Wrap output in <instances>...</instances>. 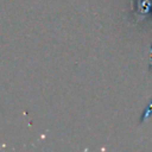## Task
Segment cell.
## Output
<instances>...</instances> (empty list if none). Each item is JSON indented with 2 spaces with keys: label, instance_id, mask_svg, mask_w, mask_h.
Listing matches in <instances>:
<instances>
[{
  "label": "cell",
  "instance_id": "6da1fadb",
  "mask_svg": "<svg viewBox=\"0 0 152 152\" xmlns=\"http://www.w3.org/2000/svg\"><path fill=\"white\" fill-rule=\"evenodd\" d=\"M151 112H152V102H151L150 107H148V108L145 110V113H144V116H142V121H144V120H146V119L148 118V115H150V113H151Z\"/></svg>",
  "mask_w": 152,
  "mask_h": 152
}]
</instances>
